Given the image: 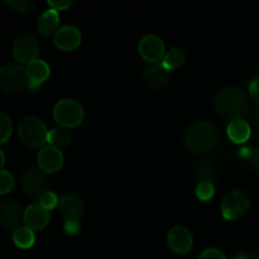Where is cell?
<instances>
[{"label": "cell", "mask_w": 259, "mask_h": 259, "mask_svg": "<svg viewBox=\"0 0 259 259\" xmlns=\"http://www.w3.org/2000/svg\"><path fill=\"white\" fill-rule=\"evenodd\" d=\"M214 109L222 118L230 121L238 120L249 113V99L240 88L229 86L218 91L214 98Z\"/></svg>", "instance_id": "cell-1"}, {"label": "cell", "mask_w": 259, "mask_h": 259, "mask_svg": "<svg viewBox=\"0 0 259 259\" xmlns=\"http://www.w3.org/2000/svg\"><path fill=\"white\" fill-rule=\"evenodd\" d=\"M218 129L207 120L192 124L186 132L185 143L187 149L195 154H205L212 151L218 143Z\"/></svg>", "instance_id": "cell-2"}, {"label": "cell", "mask_w": 259, "mask_h": 259, "mask_svg": "<svg viewBox=\"0 0 259 259\" xmlns=\"http://www.w3.org/2000/svg\"><path fill=\"white\" fill-rule=\"evenodd\" d=\"M47 126L40 119L35 116H28L24 118L19 123L18 126V136L22 141L23 144H25L29 148H42L47 143L48 139Z\"/></svg>", "instance_id": "cell-3"}, {"label": "cell", "mask_w": 259, "mask_h": 259, "mask_svg": "<svg viewBox=\"0 0 259 259\" xmlns=\"http://www.w3.org/2000/svg\"><path fill=\"white\" fill-rule=\"evenodd\" d=\"M53 118L62 128H76L83 121L85 111L82 105L73 99H63L53 108Z\"/></svg>", "instance_id": "cell-4"}, {"label": "cell", "mask_w": 259, "mask_h": 259, "mask_svg": "<svg viewBox=\"0 0 259 259\" xmlns=\"http://www.w3.org/2000/svg\"><path fill=\"white\" fill-rule=\"evenodd\" d=\"M249 199L244 191L232 190L223 196L220 209H222V215L224 219L233 222V220H238L244 217L249 210Z\"/></svg>", "instance_id": "cell-5"}, {"label": "cell", "mask_w": 259, "mask_h": 259, "mask_svg": "<svg viewBox=\"0 0 259 259\" xmlns=\"http://www.w3.org/2000/svg\"><path fill=\"white\" fill-rule=\"evenodd\" d=\"M27 71L19 65H7L0 68V89L7 94H14L27 88Z\"/></svg>", "instance_id": "cell-6"}, {"label": "cell", "mask_w": 259, "mask_h": 259, "mask_svg": "<svg viewBox=\"0 0 259 259\" xmlns=\"http://www.w3.org/2000/svg\"><path fill=\"white\" fill-rule=\"evenodd\" d=\"M13 56L20 63L29 65L33 61L38 60L39 55V43L34 35L29 33L19 34L13 43Z\"/></svg>", "instance_id": "cell-7"}, {"label": "cell", "mask_w": 259, "mask_h": 259, "mask_svg": "<svg viewBox=\"0 0 259 259\" xmlns=\"http://www.w3.org/2000/svg\"><path fill=\"white\" fill-rule=\"evenodd\" d=\"M20 185L27 196L32 199H39L47 191V176L40 168L30 167L22 174Z\"/></svg>", "instance_id": "cell-8"}, {"label": "cell", "mask_w": 259, "mask_h": 259, "mask_svg": "<svg viewBox=\"0 0 259 259\" xmlns=\"http://www.w3.org/2000/svg\"><path fill=\"white\" fill-rule=\"evenodd\" d=\"M138 51L141 57L152 65L161 62L166 55L163 40L154 34H148L142 38L138 45Z\"/></svg>", "instance_id": "cell-9"}, {"label": "cell", "mask_w": 259, "mask_h": 259, "mask_svg": "<svg viewBox=\"0 0 259 259\" xmlns=\"http://www.w3.org/2000/svg\"><path fill=\"white\" fill-rule=\"evenodd\" d=\"M24 211L19 202L14 199H8L0 204V225L7 229H17L20 227Z\"/></svg>", "instance_id": "cell-10"}, {"label": "cell", "mask_w": 259, "mask_h": 259, "mask_svg": "<svg viewBox=\"0 0 259 259\" xmlns=\"http://www.w3.org/2000/svg\"><path fill=\"white\" fill-rule=\"evenodd\" d=\"M28 77V90L32 93H37L40 90L43 83L47 81V78L51 75V68L47 65V62L42 60H35L32 63L27 65L25 67Z\"/></svg>", "instance_id": "cell-11"}, {"label": "cell", "mask_w": 259, "mask_h": 259, "mask_svg": "<svg viewBox=\"0 0 259 259\" xmlns=\"http://www.w3.org/2000/svg\"><path fill=\"white\" fill-rule=\"evenodd\" d=\"M38 164L45 174H56L63 166V154L58 148L45 146L38 153Z\"/></svg>", "instance_id": "cell-12"}, {"label": "cell", "mask_w": 259, "mask_h": 259, "mask_svg": "<svg viewBox=\"0 0 259 259\" xmlns=\"http://www.w3.org/2000/svg\"><path fill=\"white\" fill-rule=\"evenodd\" d=\"M167 243L171 250H174L177 254H187L192 249L194 238L186 228L175 227L168 232Z\"/></svg>", "instance_id": "cell-13"}, {"label": "cell", "mask_w": 259, "mask_h": 259, "mask_svg": "<svg viewBox=\"0 0 259 259\" xmlns=\"http://www.w3.org/2000/svg\"><path fill=\"white\" fill-rule=\"evenodd\" d=\"M58 207L60 212L66 222L68 220H80V218L85 211V205H83L82 199L78 195L73 192H67L63 195L58 201Z\"/></svg>", "instance_id": "cell-14"}, {"label": "cell", "mask_w": 259, "mask_h": 259, "mask_svg": "<svg viewBox=\"0 0 259 259\" xmlns=\"http://www.w3.org/2000/svg\"><path fill=\"white\" fill-rule=\"evenodd\" d=\"M23 222L25 227L32 229L33 232H39L45 229L50 223V212L43 209L39 202H33L24 210Z\"/></svg>", "instance_id": "cell-15"}, {"label": "cell", "mask_w": 259, "mask_h": 259, "mask_svg": "<svg viewBox=\"0 0 259 259\" xmlns=\"http://www.w3.org/2000/svg\"><path fill=\"white\" fill-rule=\"evenodd\" d=\"M53 43L56 47L62 51L76 50L81 43L80 30L73 25H65L53 35Z\"/></svg>", "instance_id": "cell-16"}, {"label": "cell", "mask_w": 259, "mask_h": 259, "mask_svg": "<svg viewBox=\"0 0 259 259\" xmlns=\"http://www.w3.org/2000/svg\"><path fill=\"white\" fill-rule=\"evenodd\" d=\"M143 81L149 89H162L168 83L169 71L162 66V63L151 65L143 73Z\"/></svg>", "instance_id": "cell-17"}, {"label": "cell", "mask_w": 259, "mask_h": 259, "mask_svg": "<svg viewBox=\"0 0 259 259\" xmlns=\"http://www.w3.org/2000/svg\"><path fill=\"white\" fill-rule=\"evenodd\" d=\"M58 27H60V14L56 10L51 9V8L46 10L45 13H42V15L38 18V32L45 35V37L55 35L60 29Z\"/></svg>", "instance_id": "cell-18"}, {"label": "cell", "mask_w": 259, "mask_h": 259, "mask_svg": "<svg viewBox=\"0 0 259 259\" xmlns=\"http://www.w3.org/2000/svg\"><path fill=\"white\" fill-rule=\"evenodd\" d=\"M227 133L230 141L237 144H243L250 138L252 128H250V124L244 119H238V120L230 121L227 128Z\"/></svg>", "instance_id": "cell-19"}, {"label": "cell", "mask_w": 259, "mask_h": 259, "mask_svg": "<svg viewBox=\"0 0 259 259\" xmlns=\"http://www.w3.org/2000/svg\"><path fill=\"white\" fill-rule=\"evenodd\" d=\"M185 61H186V53L182 48L180 47H172L164 55L163 60H162V66L166 70L174 71L184 66Z\"/></svg>", "instance_id": "cell-20"}, {"label": "cell", "mask_w": 259, "mask_h": 259, "mask_svg": "<svg viewBox=\"0 0 259 259\" xmlns=\"http://www.w3.org/2000/svg\"><path fill=\"white\" fill-rule=\"evenodd\" d=\"M12 238L14 244L22 249H28V248L33 247L35 242L34 232L25 225H20L17 229L13 230Z\"/></svg>", "instance_id": "cell-21"}, {"label": "cell", "mask_w": 259, "mask_h": 259, "mask_svg": "<svg viewBox=\"0 0 259 259\" xmlns=\"http://www.w3.org/2000/svg\"><path fill=\"white\" fill-rule=\"evenodd\" d=\"M72 141V136H71L70 131L62 126H58V128H53L52 131L48 133V144L56 148L61 149L67 147L68 144Z\"/></svg>", "instance_id": "cell-22"}, {"label": "cell", "mask_w": 259, "mask_h": 259, "mask_svg": "<svg viewBox=\"0 0 259 259\" xmlns=\"http://www.w3.org/2000/svg\"><path fill=\"white\" fill-rule=\"evenodd\" d=\"M195 175L199 182H214L217 179V167L211 161H201L196 166Z\"/></svg>", "instance_id": "cell-23"}, {"label": "cell", "mask_w": 259, "mask_h": 259, "mask_svg": "<svg viewBox=\"0 0 259 259\" xmlns=\"http://www.w3.org/2000/svg\"><path fill=\"white\" fill-rule=\"evenodd\" d=\"M196 196L201 201H210L215 195V187L212 182H199L196 186Z\"/></svg>", "instance_id": "cell-24"}, {"label": "cell", "mask_w": 259, "mask_h": 259, "mask_svg": "<svg viewBox=\"0 0 259 259\" xmlns=\"http://www.w3.org/2000/svg\"><path fill=\"white\" fill-rule=\"evenodd\" d=\"M13 132V124L9 116L4 113H0V144L5 143L10 138Z\"/></svg>", "instance_id": "cell-25"}, {"label": "cell", "mask_w": 259, "mask_h": 259, "mask_svg": "<svg viewBox=\"0 0 259 259\" xmlns=\"http://www.w3.org/2000/svg\"><path fill=\"white\" fill-rule=\"evenodd\" d=\"M240 157L247 161V163L255 171H259V148H243L240 149Z\"/></svg>", "instance_id": "cell-26"}, {"label": "cell", "mask_w": 259, "mask_h": 259, "mask_svg": "<svg viewBox=\"0 0 259 259\" xmlns=\"http://www.w3.org/2000/svg\"><path fill=\"white\" fill-rule=\"evenodd\" d=\"M14 187V177L10 172L0 169V195L9 194Z\"/></svg>", "instance_id": "cell-27"}, {"label": "cell", "mask_w": 259, "mask_h": 259, "mask_svg": "<svg viewBox=\"0 0 259 259\" xmlns=\"http://www.w3.org/2000/svg\"><path fill=\"white\" fill-rule=\"evenodd\" d=\"M5 4L14 12L20 13V14H25V13L30 12L34 5V3L29 2V0H8Z\"/></svg>", "instance_id": "cell-28"}, {"label": "cell", "mask_w": 259, "mask_h": 259, "mask_svg": "<svg viewBox=\"0 0 259 259\" xmlns=\"http://www.w3.org/2000/svg\"><path fill=\"white\" fill-rule=\"evenodd\" d=\"M38 200H39L40 206H42L45 210H47V211L55 209V207L58 205V201H60L57 195H56L55 192L50 191V190H47V191H46Z\"/></svg>", "instance_id": "cell-29"}, {"label": "cell", "mask_w": 259, "mask_h": 259, "mask_svg": "<svg viewBox=\"0 0 259 259\" xmlns=\"http://www.w3.org/2000/svg\"><path fill=\"white\" fill-rule=\"evenodd\" d=\"M197 259H227V257L222 250L217 249V248H209V249L204 250Z\"/></svg>", "instance_id": "cell-30"}, {"label": "cell", "mask_w": 259, "mask_h": 259, "mask_svg": "<svg viewBox=\"0 0 259 259\" xmlns=\"http://www.w3.org/2000/svg\"><path fill=\"white\" fill-rule=\"evenodd\" d=\"M63 230H65L66 234L68 235H76L77 233H80L81 230V224L78 220H68L63 224Z\"/></svg>", "instance_id": "cell-31"}, {"label": "cell", "mask_w": 259, "mask_h": 259, "mask_svg": "<svg viewBox=\"0 0 259 259\" xmlns=\"http://www.w3.org/2000/svg\"><path fill=\"white\" fill-rule=\"evenodd\" d=\"M249 95L250 99L259 105V77H255L249 83Z\"/></svg>", "instance_id": "cell-32"}, {"label": "cell", "mask_w": 259, "mask_h": 259, "mask_svg": "<svg viewBox=\"0 0 259 259\" xmlns=\"http://www.w3.org/2000/svg\"><path fill=\"white\" fill-rule=\"evenodd\" d=\"M47 4L50 5L51 9L56 10V12H62V10L68 9L72 5V2H62V0H55V2H52V0H50Z\"/></svg>", "instance_id": "cell-33"}, {"label": "cell", "mask_w": 259, "mask_h": 259, "mask_svg": "<svg viewBox=\"0 0 259 259\" xmlns=\"http://www.w3.org/2000/svg\"><path fill=\"white\" fill-rule=\"evenodd\" d=\"M252 124L255 128H259V110H254L252 114Z\"/></svg>", "instance_id": "cell-34"}, {"label": "cell", "mask_w": 259, "mask_h": 259, "mask_svg": "<svg viewBox=\"0 0 259 259\" xmlns=\"http://www.w3.org/2000/svg\"><path fill=\"white\" fill-rule=\"evenodd\" d=\"M233 259H250V257L248 254H245V253H238L237 255H234Z\"/></svg>", "instance_id": "cell-35"}, {"label": "cell", "mask_w": 259, "mask_h": 259, "mask_svg": "<svg viewBox=\"0 0 259 259\" xmlns=\"http://www.w3.org/2000/svg\"><path fill=\"white\" fill-rule=\"evenodd\" d=\"M4 163H5V156L4 153H3L2 149H0V169H2V167L4 166Z\"/></svg>", "instance_id": "cell-36"}]
</instances>
